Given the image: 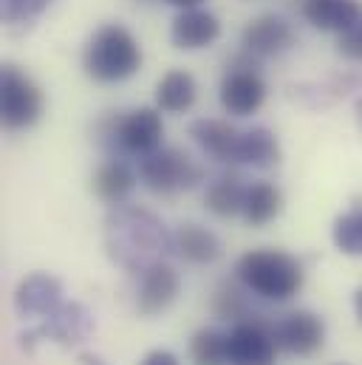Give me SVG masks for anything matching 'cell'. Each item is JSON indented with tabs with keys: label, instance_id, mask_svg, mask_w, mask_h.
<instances>
[{
	"label": "cell",
	"instance_id": "1",
	"mask_svg": "<svg viewBox=\"0 0 362 365\" xmlns=\"http://www.w3.org/2000/svg\"><path fill=\"white\" fill-rule=\"evenodd\" d=\"M102 244L113 264L139 274L176 252V241L167 224L156 212L133 204H116L105 215Z\"/></svg>",
	"mask_w": 362,
	"mask_h": 365
},
{
	"label": "cell",
	"instance_id": "2",
	"mask_svg": "<svg viewBox=\"0 0 362 365\" xmlns=\"http://www.w3.org/2000/svg\"><path fill=\"white\" fill-rule=\"evenodd\" d=\"M83 68L96 83L130 80L142 68V46L122 23H105L86 43Z\"/></svg>",
	"mask_w": 362,
	"mask_h": 365
},
{
	"label": "cell",
	"instance_id": "3",
	"mask_svg": "<svg viewBox=\"0 0 362 365\" xmlns=\"http://www.w3.org/2000/svg\"><path fill=\"white\" fill-rule=\"evenodd\" d=\"M165 122L159 108H136L130 113H108L96 122V142L110 159L122 156H148L162 148Z\"/></svg>",
	"mask_w": 362,
	"mask_h": 365
},
{
	"label": "cell",
	"instance_id": "4",
	"mask_svg": "<svg viewBox=\"0 0 362 365\" xmlns=\"http://www.w3.org/2000/svg\"><path fill=\"white\" fill-rule=\"evenodd\" d=\"M235 277L264 300H289L303 289L306 272L297 258L283 250H249L238 258Z\"/></svg>",
	"mask_w": 362,
	"mask_h": 365
},
{
	"label": "cell",
	"instance_id": "5",
	"mask_svg": "<svg viewBox=\"0 0 362 365\" xmlns=\"http://www.w3.org/2000/svg\"><path fill=\"white\" fill-rule=\"evenodd\" d=\"M139 179L156 195H176L204 182V168L179 148H159L142 156Z\"/></svg>",
	"mask_w": 362,
	"mask_h": 365
},
{
	"label": "cell",
	"instance_id": "6",
	"mask_svg": "<svg viewBox=\"0 0 362 365\" xmlns=\"http://www.w3.org/2000/svg\"><path fill=\"white\" fill-rule=\"evenodd\" d=\"M261 57L244 51L238 57H232V63L227 66L224 71V80H221V88H218V99H221V108L232 116H249L255 113L264 102H267V83L261 77V66H258Z\"/></svg>",
	"mask_w": 362,
	"mask_h": 365
},
{
	"label": "cell",
	"instance_id": "7",
	"mask_svg": "<svg viewBox=\"0 0 362 365\" xmlns=\"http://www.w3.org/2000/svg\"><path fill=\"white\" fill-rule=\"evenodd\" d=\"M43 91L17 66H3L0 74V119L9 130H26L43 116Z\"/></svg>",
	"mask_w": 362,
	"mask_h": 365
},
{
	"label": "cell",
	"instance_id": "8",
	"mask_svg": "<svg viewBox=\"0 0 362 365\" xmlns=\"http://www.w3.org/2000/svg\"><path fill=\"white\" fill-rule=\"evenodd\" d=\"M277 349V323L258 312L229 329V365H274Z\"/></svg>",
	"mask_w": 362,
	"mask_h": 365
},
{
	"label": "cell",
	"instance_id": "9",
	"mask_svg": "<svg viewBox=\"0 0 362 365\" xmlns=\"http://www.w3.org/2000/svg\"><path fill=\"white\" fill-rule=\"evenodd\" d=\"M93 331V317L83 303H63L54 314H48L34 331H26L20 334V346L26 351L34 349V343L40 337L46 340H54L60 346H77V343H86Z\"/></svg>",
	"mask_w": 362,
	"mask_h": 365
},
{
	"label": "cell",
	"instance_id": "10",
	"mask_svg": "<svg viewBox=\"0 0 362 365\" xmlns=\"http://www.w3.org/2000/svg\"><path fill=\"white\" fill-rule=\"evenodd\" d=\"M294 29L286 17L280 14H261L255 20H249L241 31V46L244 51L255 54V57H274L283 54L294 46Z\"/></svg>",
	"mask_w": 362,
	"mask_h": 365
},
{
	"label": "cell",
	"instance_id": "11",
	"mask_svg": "<svg viewBox=\"0 0 362 365\" xmlns=\"http://www.w3.org/2000/svg\"><path fill=\"white\" fill-rule=\"evenodd\" d=\"M277 343L280 349H286L289 354L297 357H311L323 349L326 343V323L306 309L289 312L280 323H277Z\"/></svg>",
	"mask_w": 362,
	"mask_h": 365
},
{
	"label": "cell",
	"instance_id": "12",
	"mask_svg": "<svg viewBox=\"0 0 362 365\" xmlns=\"http://www.w3.org/2000/svg\"><path fill=\"white\" fill-rule=\"evenodd\" d=\"M63 306V283L48 272H34L20 280L14 292V309L23 317H40L46 320Z\"/></svg>",
	"mask_w": 362,
	"mask_h": 365
},
{
	"label": "cell",
	"instance_id": "13",
	"mask_svg": "<svg viewBox=\"0 0 362 365\" xmlns=\"http://www.w3.org/2000/svg\"><path fill=\"white\" fill-rule=\"evenodd\" d=\"M179 289H181V277L167 261L153 264L150 269L142 272L139 292H136V309H139L145 317L162 314V312L179 297Z\"/></svg>",
	"mask_w": 362,
	"mask_h": 365
},
{
	"label": "cell",
	"instance_id": "14",
	"mask_svg": "<svg viewBox=\"0 0 362 365\" xmlns=\"http://www.w3.org/2000/svg\"><path fill=\"white\" fill-rule=\"evenodd\" d=\"M218 37H221L218 17L212 11H207V9H201V6L198 9H184L170 23V40H173L176 48H184V51L207 48Z\"/></svg>",
	"mask_w": 362,
	"mask_h": 365
},
{
	"label": "cell",
	"instance_id": "15",
	"mask_svg": "<svg viewBox=\"0 0 362 365\" xmlns=\"http://www.w3.org/2000/svg\"><path fill=\"white\" fill-rule=\"evenodd\" d=\"M300 11L314 29L334 34H343L362 20L360 0H300Z\"/></svg>",
	"mask_w": 362,
	"mask_h": 365
},
{
	"label": "cell",
	"instance_id": "16",
	"mask_svg": "<svg viewBox=\"0 0 362 365\" xmlns=\"http://www.w3.org/2000/svg\"><path fill=\"white\" fill-rule=\"evenodd\" d=\"M190 136L215 162H235V148L241 139V130L235 125L224 119H195L190 125Z\"/></svg>",
	"mask_w": 362,
	"mask_h": 365
},
{
	"label": "cell",
	"instance_id": "17",
	"mask_svg": "<svg viewBox=\"0 0 362 365\" xmlns=\"http://www.w3.org/2000/svg\"><path fill=\"white\" fill-rule=\"evenodd\" d=\"M173 241H176V252L187 264H195V267H204V264H215L221 258V241L212 230L201 227V224H181L179 230L173 232Z\"/></svg>",
	"mask_w": 362,
	"mask_h": 365
},
{
	"label": "cell",
	"instance_id": "18",
	"mask_svg": "<svg viewBox=\"0 0 362 365\" xmlns=\"http://www.w3.org/2000/svg\"><path fill=\"white\" fill-rule=\"evenodd\" d=\"M90 187L102 201L116 207V204H125L128 195L136 190V173L130 170V165L125 159H108L96 168Z\"/></svg>",
	"mask_w": 362,
	"mask_h": 365
},
{
	"label": "cell",
	"instance_id": "19",
	"mask_svg": "<svg viewBox=\"0 0 362 365\" xmlns=\"http://www.w3.org/2000/svg\"><path fill=\"white\" fill-rule=\"evenodd\" d=\"M247 190H249V184H244L238 173H224L215 182L207 184L204 204L218 218H235V215H244Z\"/></svg>",
	"mask_w": 362,
	"mask_h": 365
},
{
	"label": "cell",
	"instance_id": "20",
	"mask_svg": "<svg viewBox=\"0 0 362 365\" xmlns=\"http://www.w3.org/2000/svg\"><path fill=\"white\" fill-rule=\"evenodd\" d=\"M277 162H280V145L269 128H249L241 133L232 165H249L258 170H269Z\"/></svg>",
	"mask_w": 362,
	"mask_h": 365
},
{
	"label": "cell",
	"instance_id": "21",
	"mask_svg": "<svg viewBox=\"0 0 362 365\" xmlns=\"http://www.w3.org/2000/svg\"><path fill=\"white\" fill-rule=\"evenodd\" d=\"M198 96V86L190 71L173 68L156 83V108L162 113H184L192 108Z\"/></svg>",
	"mask_w": 362,
	"mask_h": 365
},
{
	"label": "cell",
	"instance_id": "22",
	"mask_svg": "<svg viewBox=\"0 0 362 365\" xmlns=\"http://www.w3.org/2000/svg\"><path fill=\"white\" fill-rule=\"evenodd\" d=\"M283 210V192L269 182H255L247 190V204H244V218L252 227H267L274 221Z\"/></svg>",
	"mask_w": 362,
	"mask_h": 365
},
{
	"label": "cell",
	"instance_id": "23",
	"mask_svg": "<svg viewBox=\"0 0 362 365\" xmlns=\"http://www.w3.org/2000/svg\"><path fill=\"white\" fill-rule=\"evenodd\" d=\"M192 365H229V331L201 329L190 340Z\"/></svg>",
	"mask_w": 362,
	"mask_h": 365
},
{
	"label": "cell",
	"instance_id": "24",
	"mask_svg": "<svg viewBox=\"0 0 362 365\" xmlns=\"http://www.w3.org/2000/svg\"><path fill=\"white\" fill-rule=\"evenodd\" d=\"M238 280V277H235ZM247 286L238 280V283H221L218 292L212 294V312L215 317L221 320H232V323H241V320H249L255 312L247 300Z\"/></svg>",
	"mask_w": 362,
	"mask_h": 365
},
{
	"label": "cell",
	"instance_id": "25",
	"mask_svg": "<svg viewBox=\"0 0 362 365\" xmlns=\"http://www.w3.org/2000/svg\"><path fill=\"white\" fill-rule=\"evenodd\" d=\"M331 238L343 255H351V258L362 255V207H354L334 218Z\"/></svg>",
	"mask_w": 362,
	"mask_h": 365
},
{
	"label": "cell",
	"instance_id": "26",
	"mask_svg": "<svg viewBox=\"0 0 362 365\" xmlns=\"http://www.w3.org/2000/svg\"><path fill=\"white\" fill-rule=\"evenodd\" d=\"M48 3L51 0H0V11L9 26H20L37 20L48 9Z\"/></svg>",
	"mask_w": 362,
	"mask_h": 365
},
{
	"label": "cell",
	"instance_id": "27",
	"mask_svg": "<svg viewBox=\"0 0 362 365\" xmlns=\"http://www.w3.org/2000/svg\"><path fill=\"white\" fill-rule=\"evenodd\" d=\"M337 48H340L343 57L362 63V20H357L351 29H346V31L337 37Z\"/></svg>",
	"mask_w": 362,
	"mask_h": 365
},
{
	"label": "cell",
	"instance_id": "28",
	"mask_svg": "<svg viewBox=\"0 0 362 365\" xmlns=\"http://www.w3.org/2000/svg\"><path fill=\"white\" fill-rule=\"evenodd\" d=\"M139 365H179V357H176L173 351L156 349V351L145 354V357H142V363H139Z\"/></svg>",
	"mask_w": 362,
	"mask_h": 365
},
{
	"label": "cell",
	"instance_id": "29",
	"mask_svg": "<svg viewBox=\"0 0 362 365\" xmlns=\"http://www.w3.org/2000/svg\"><path fill=\"white\" fill-rule=\"evenodd\" d=\"M167 6H176L179 11H184V9H198L204 0H165Z\"/></svg>",
	"mask_w": 362,
	"mask_h": 365
},
{
	"label": "cell",
	"instance_id": "30",
	"mask_svg": "<svg viewBox=\"0 0 362 365\" xmlns=\"http://www.w3.org/2000/svg\"><path fill=\"white\" fill-rule=\"evenodd\" d=\"M80 363L83 365H105L102 363V357H96V354H80Z\"/></svg>",
	"mask_w": 362,
	"mask_h": 365
},
{
	"label": "cell",
	"instance_id": "31",
	"mask_svg": "<svg viewBox=\"0 0 362 365\" xmlns=\"http://www.w3.org/2000/svg\"><path fill=\"white\" fill-rule=\"evenodd\" d=\"M354 309H357V317H360L362 323V286L357 289V294H354Z\"/></svg>",
	"mask_w": 362,
	"mask_h": 365
},
{
	"label": "cell",
	"instance_id": "32",
	"mask_svg": "<svg viewBox=\"0 0 362 365\" xmlns=\"http://www.w3.org/2000/svg\"><path fill=\"white\" fill-rule=\"evenodd\" d=\"M354 110H357V125H360V130H362V96L357 99V105H354Z\"/></svg>",
	"mask_w": 362,
	"mask_h": 365
}]
</instances>
